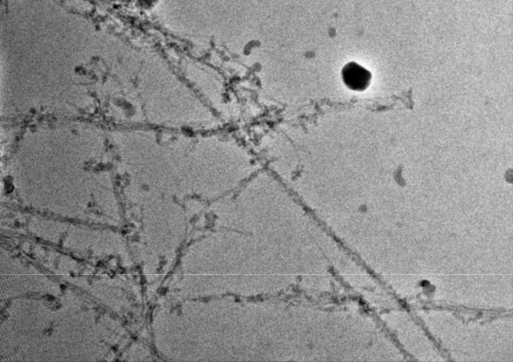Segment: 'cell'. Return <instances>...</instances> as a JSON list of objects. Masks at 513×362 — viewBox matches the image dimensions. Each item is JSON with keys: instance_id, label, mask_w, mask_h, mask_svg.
I'll return each instance as SVG.
<instances>
[{"instance_id": "obj_1", "label": "cell", "mask_w": 513, "mask_h": 362, "mask_svg": "<svg viewBox=\"0 0 513 362\" xmlns=\"http://www.w3.org/2000/svg\"><path fill=\"white\" fill-rule=\"evenodd\" d=\"M341 76L345 85L355 91L365 90L371 81V73L358 64L351 62L342 69Z\"/></svg>"}]
</instances>
